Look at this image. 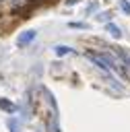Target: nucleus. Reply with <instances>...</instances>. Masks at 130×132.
<instances>
[{
	"mask_svg": "<svg viewBox=\"0 0 130 132\" xmlns=\"http://www.w3.org/2000/svg\"><path fill=\"white\" fill-rule=\"evenodd\" d=\"M35 35H37V31H23V33L19 35V39H17L19 47H25V45H29V43L35 39Z\"/></svg>",
	"mask_w": 130,
	"mask_h": 132,
	"instance_id": "obj_1",
	"label": "nucleus"
},
{
	"mask_svg": "<svg viewBox=\"0 0 130 132\" xmlns=\"http://www.w3.org/2000/svg\"><path fill=\"white\" fill-rule=\"evenodd\" d=\"M0 109H4V111H8V113H14V111H17V105H14L12 101H8V99H0Z\"/></svg>",
	"mask_w": 130,
	"mask_h": 132,
	"instance_id": "obj_2",
	"label": "nucleus"
},
{
	"mask_svg": "<svg viewBox=\"0 0 130 132\" xmlns=\"http://www.w3.org/2000/svg\"><path fill=\"white\" fill-rule=\"evenodd\" d=\"M107 31H109V33H111L116 39H120V37H122V31H120V27H118V25H113V23H107Z\"/></svg>",
	"mask_w": 130,
	"mask_h": 132,
	"instance_id": "obj_3",
	"label": "nucleus"
},
{
	"mask_svg": "<svg viewBox=\"0 0 130 132\" xmlns=\"http://www.w3.org/2000/svg\"><path fill=\"white\" fill-rule=\"evenodd\" d=\"M6 126H8L10 132H21V124H19V120H14V118H10V120L6 122Z\"/></svg>",
	"mask_w": 130,
	"mask_h": 132,
	"instance_id": "obj_4",
	"label": "nucleus"
},
{
	"mask_svg": "<svg viewBox=\"0 0 130 132\" xmlns=\"http://www.w3.org/2000/svg\"><path fill=\"white\" fill-rule=\"evenodd\" d=\"M97 21H101V23L111 21V10H103V12H99V14H97Z\"/></svg>",
	"mask_w": 130,
	"mask_h": 132,
	"instance_id": "obj_5",
	"label": "nucleus"
},
{
	"mask_svg": "<svg viewBox=\"0 0 130 132\" xmlns=\"http://www.w3.org/2000/svg\"><path fill=\"white\" fill-rule=\"evenodd\" d=\"M70 52H72V50H70L68 45H58V47H56V54H58V56H66V54H70Z\"/></svg>",
	"mask_w": 130,
	"mask_h": 132,
	"instance_id": "obj_6",
	"label": "nucleus"
},
{
	"mask_svg": "<svg viewBox=\"0 0 130 132\" xmlns=\"http://www.w3.org/2000/svg\"><path fill=\"white\" fill-rule=\"evenodd\" d=\"M118 54H120V58H122L124 62H128V66H130V52H126V50L118 47Z\"/></svg>",
	"mask_w": 130,
	"mask_h": 132,
	"instance_id": "obj_7",
	"label": "nucleus"
},
{
	"mask_svg": "<svg viewBox=\"0 0 130 132\" xmlns=\"http://www.w3.org/2000/svg\"><path fill=\"white\" fill-rule=\"evenodd\" d=\"M120 8H122L126 14H130V2H128V0H122V2H120Z\"/></svg>",
	"mask_w": 130,
	"mask_h": 132,
	"instance_id": "obj_8",
	"label": "nucleus"
},
{
	"mask_svg": "<svg viewBox=\"0 0 130 132\" xmlns=\"http://www.w3.org/2000/svg\"><path fill=\"white\" fill-rule=\"evenodd\" d=\"M70 27H72V29H89L87 23H70Z\"/></svg>",
	"mask_w": 130,
	"mask_h": 132,
	"instance_id": "obj_9",
	"label": "nucleus"
},
{
	"mask_svg": "<svg viewBox=\"0 0 130 132\" xmlns=\"http://www.w3.org/2000/svg\"><path fill=\"white\" fill-rule=\"evenodd\" d=\"M97 8H99V4H97V2H93V4H89L87 12H93V10H97Z\"/></svg>",
	"mask_w": 130,
	"mask_h": 132,
	"instance_id": "obj_10",
	"label": "nucleus"
},
{
	"mask_svg": "<svg viewBox=\"0 0 130 132\" xmlns=\"http://www.w3.org/2000/svg\"><path fill=\"white\" fill-rule=\"evenodd\" d=\"M78 2H80V0H66V4H68V6H72V4H78Z\"/></svg>",
	"mask_w": 130,
	"mask_h": 132,
	"instance_id": "obj_11",
	"label": "nucleus"
}]
</instances>
